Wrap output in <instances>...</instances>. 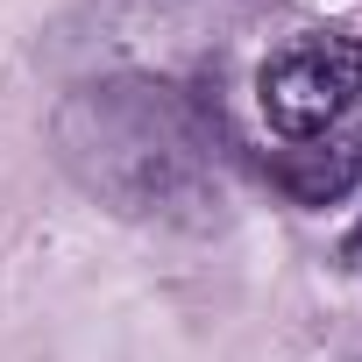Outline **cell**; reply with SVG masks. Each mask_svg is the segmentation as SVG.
I'll list each match as a JSON object with an SVG mask.
<instances>
[{
    "mask_svg": "<svg viewBox=\"0 0 362 362\" xmlns=\"http://www.w3.org/2000/svg\"><path fill=\"white\" fill-rule=\"evenodd\" d=\"M50 135L64 170L121 221L192 235L228 214L221 135L163 78H93L57 107Z\"/></svg>",
    "mask_w": 362,
    "mask_h": 362,
    "instance_id": "cell-1",
    "label": "cell"
},
{
    "mask_svg": "<svg viewBox=\"0 0 362 362\" xmlns=\"http://www.w3.org/2000/svg\"><path fill=\"white\" fill-rule=\"evenodd\" d=\"M256 107L284 142H327L362 107V36L348 29H298L256 71Z\"/></svg>",
    "mask_w": 362,
    "mask_h": 362,
    "instance_id": "cell-2",
    "label": "cell"
},
{
    "mask_svg": "<svg viewBox=\"0 0 362 362\" xmlns=\"http://www.w3.org/2000/svg\"><path fill=\"white\" fill-rule=\"evenodd\" d=\"M270 177L298 199V206H334L341 192H355L362 177V149L348 135H327V142H291L284 156H270Z\"/></svg>",
    "mask_w": 362,
    "mask_h": 362,
    "instance_id": "cell-3",
    "label": "cell"
},
{
    "mask_svg": "<svg viewBox=\"0 0 362 362\" xmlns=\"http://www.w3.org/2000/svg\"><path fill=\"white\" fill-rule=\"evenodd\" d=\"M348 263H355V270H362V228H355V242H348Z\"/></svg>",
    "mask_w": 362,
    "mask_h": 362,
    "instance_id": "cell-4",
    "label": "cell"
}]
</instances>
